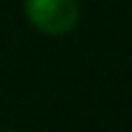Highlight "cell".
<instances>
[{
    "mask_svg": "<svg viewBox=\"0 0 132 132\" xmlns=\"http://www.w3.org/2000/svg\"><path fill=\"white\" fill-rule=\"evenodd\" d=\"M5 132H12V130H5Z\"/></svg>",
    "mask_w": 132,
    "mask_h": 132,
    "instance_id": "obj_2",
    "label": "cell"
},
{
    "mask_svg": "<svg viewBox=\"0 0 132 132\" xmlns=\"http://www.w3.org/2000/svg\"><path fill=\"white\" fill-rule=\"evenodd\" d=\"M30 23L44 35H65L79 23L77 0H26Z\"/></svg>",
    "mask_w": 132,
    "mask_h": 132,
    "instance_id": "obj_1",
    "label": "cell"
}]
</instances>
